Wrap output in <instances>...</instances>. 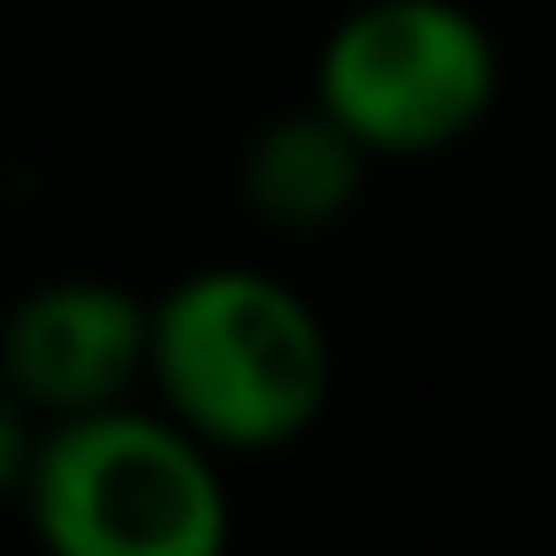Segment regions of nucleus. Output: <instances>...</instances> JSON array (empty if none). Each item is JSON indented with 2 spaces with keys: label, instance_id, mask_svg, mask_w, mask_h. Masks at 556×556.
<instances>
[{
  "label": "nucleus",
  "instance_id": "nucleus-1",
  "mask_svg": "<svg viewBox=\"0 0 556 556\" xmlns=\"http://www.w3.org/2000/svg\"><path fill=\"white\" fill-rule=\"evenodd\" d=\"M214 457H275L305 442L336 396V336L320 305L252 260H214L146 298V381Z\"/></svg>",
  "mask_w": 556,
  "mask_h": 556
},
{
  "label": "nucleus",
  "instance_id": "nucleus-2",
  "mask_svg": "<svg viewBox=\"0 0 556 556\" xmlns=\"http://www.w3.org/2000/svg\"><path fill=\"white\" fill-rule=\"evenodd\" d=\"M16 503L54 556H222L237 533L229 457L153 396L39 419Z\"/></svg>",
  "mask_w": 556,
  "mask_h": 556
},
{
  "label": "nucleus",
  "instance_id": "nucleus-3",
  "mask_svg": "<svg viewBox=\"0 0 556 556\" xmlns=\"http://www.w3.org/2000/svg\"><path fill=\"white\" fill-rule=\"evenodd\" d=\"M503 100V47L465 0H351L313 54V108L366 161H434Z\"/></svg>",
  "mask_w": 556,
  "mask_h": 556
},
{
  "label": "nucleus",
  "instance_id": "nucleus-4",
  "mask_svg": "<svg viewBox=\"0 0 556 556\" xmlns=\"http://www.w3.org/2000/svg\"><path fill=\"white\" fill-rule=\"evenodd\" d=\"M0 381L31 419L138 396L146 381V298L108 275H47L0 305Z\"/></svg>",
  "mask_w": 556,
  "mask_h": 556
},
{
  "label": "nucleus",
  "instance_id": "nucleus-5",
  "mask_svg": "<svg viewBox=\"0 0 556 556\" xmlns=\"http://www.w3.org/2000/svg\"><path fill=\"white\" fill-rule=\"evenodd\" d=\"M366 153L305 100L267 115L237 153V206L275 237H320L366 199Z\"/></svg>",
  "mask_w": 556,
  "mask_h": 556
},
{
  "label": "nucleus",
  "instance_id": "nucleus-6",
  "mask_svg": "<svg viewBox=\"0 0 556 556\" xmlns=\"http://www.w3.org/2000/svg\"><path fill=\"white\" fill-rule=\"evenodd\" d=\"M31 442H39L31 404L0 381V503H16V480H24V465H31Z\"/></svg>",
  "mask_w": 556,
  "mask_h": 556
}]
</instances>
